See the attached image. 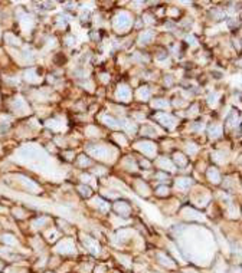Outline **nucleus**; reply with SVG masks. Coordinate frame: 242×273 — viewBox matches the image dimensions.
Returning <instances> with one entry per match:
<instances>
[{"mask_svg": "<svg viewBox=\"0 0 242 273\" xmlns=\"http://www.w3.org/2000/svg\"><path fill=\"white\" fill-rule=\"evenodd\" d=\"M182 183H177V187H186L187 184H190L189 180H180Z\"/></svg>", "mask_w": 242, "mask_h": 273, "instance_id": "obj_1", "label": "nucleus"}, {"mask_svg": "<svg viewBox=\"0 0 242 273\" xmlns=\"http://www.w3.org/2000/svg\"><path fill=\"white\" fill-rule=\"evenodd\" d=\"M159 191H160V194H164V193H166V191H167V190H166V188H160V190H159Z\"/></svg>", "mask_w": 242, "mask_h": 273, "instance_id": "obj_2", "label": "nucleus"}]
</instances>
